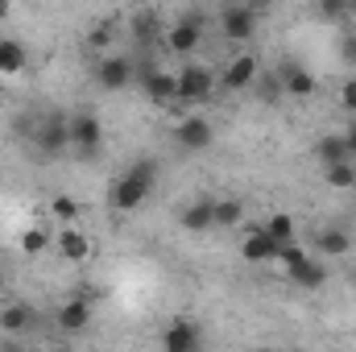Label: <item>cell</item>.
Listing matches in <instances>:
<instances>
[{
    "label": "cell",
    "instance_id": "cell-3",
    "mask_svg": "<svg viewBox=\"0 0 356 352\" xmlns=\"http://www.w3.org/2000/svg\"><path fill=\"white\" fill-rule=\"evenodd\" d=\"M99 141H104V125H99V116H91V112H75V116H71V150H75V158L95 162V158H99Z\"/></svg>",
    "mask_w": 356,
    "mask_h": 352
},
{
    "label": "cell",
    "instance_id": "cell-32",
    "mask_svg": "<svg viewBox=\"0 0 356 352\" xmlns=\"http://www.w3.org/2000/svg\"><path fill=\"white\" fill-rule=\"evenodd\" d=\"M340 58L356 67V29H344V38H340Z\"/></svg>",
    "mask_w": 356,
    "mask_h": 352
},
{
    "label": "cell",
    "instance_id": "cell-30",
    "mask_svg": "<svg viewBox=\"0 0 356 352\" xmlns=\"http://www.w3.org/2000/svg\"><path fill=\"white\" fill-rule=\"evenodd\" d=\"M50 211H54L58 220H79V203H75L71 195H58V199L50 203Z\"/></svg>",
    "mask_w": 356,
    "mask_h": 352
},
{
    "label": "cell",
    "instance_id": "cell-37",
    "mask_svg": "<svg viewBox=\"0 0 356 352\" xmlns=\"http://www.w3.org/2000/svg\"><path fill=\"white\" fill-rule=\"evenodd\" d=\"M4 286H8V278H4V269H0V294H4Z\"/></svg>",
    "mask_w": 356,
    "mask_h": 352
},
{
    "label": "cell",
    "instance_id": "cell-20",
    "mask_svg": "<svg viewBox=\"0 0 356 352\" xmlns=\"http://www.w3.org/2000/svg\"><path fill=\"white\" fill-rule=\"evenodd\" d=\"M29 63V50L17 38H0V75H21Z\"/></svg>",
    "mask_w": 356,
    "mask_h": 352
},
{
    "label": "cell",
    "instance_id": "cell-4",
    "mask_svg": "<svg viewBox=\"0 0 356 352\" xmlns=\"http://www.w3.org/2000/svg\"><path fill=\"white\" fill-rule=\"evenodd\" d=\"M175 79H178V99H182V104H203V99L216 91V83H220V79L211 75V67H203V63H186Z\"/></svg>",
    "mask_w": 356,
    "mask_h": 352
},
{
    "label": "cell",
    "instance_id": "cell-13",
    "mask_svg": "<svg viewBox=\"0 0 356 352\" xmlns=\"http://www.w3.org/2000/svg\"><path fill=\"white\" fill-rule=\"evenodd\" d=\"M241 253H245V262H249V265H266V262L277 257V241L269 237L266 228H253V232H245Z\"/></svg>",
    "mask_w": 356,
    "mask_h": 352
},
{
    "label": "cell",
    "instance_id": "cell-34",
    "mask_svg": "<svg viewBox=\"0 0 356 352\" xmlns=\"http://www.w3.org/2000/svg\"><path fill=\"white\" fill-rule=\"evenodd\" d=\"M344 145H348V158L356 162V120L348 125V129H344Z\"/></svg>",
    "mask_w": 356,
    "mask_h": 352
},
{
    "label": "cell",
    "instance_id": "cell-14",
    "mask_svg": "<svg viewBox=\"0 0 356 352\" xmlns=\"http://www.w3.org/2000/svg\"><path fill=\"white\" fill-rule=\"evenodd\" d=\"M286 278H290L294 286H302V290H319V286H327V265L307 253L298 265H290V269H286Z\"/></svg>",
    "mask_w": 356,
    "mask_h": 352
},
{
    "label": "cell",
    "instance_id": "cell-9",
    "mask_svg": "<svg viewBox=\"0 0 356 352\" xmlns=\"http://www.w3.org/2000/svg\"><path fill=\"white\" fill-rule=\"evenodd\" d=\"M257 75H261V63H257V54H236L228 67H224V75H220V91H245L257 83Z\"/></svg>",
    "mask_w": 356,
    "mask_h": 352
},
{
    "label": "cell",
    "instance_id": "cell-22",
    "mask_svg": "<svg viewBox=\"0 0 356 352\" xmlns=\"http://www.w3.org/2000/svg\"><path fill=\"white\" fill-rule=\"evenodd\" d=\"M311 154H315V162H319V166H332V162H344V158H348V145H344V133H332V137H319Z\"/></svg>",
    "mask_w": 356,
    "mask_h": 352
},
{
    "label": "cell",
    "instance_id": "cell-18",
    "mask_svg": "<svg viewBox=\"0 0 356 352\" xmlns=\"http://www.w3.org/2000/svg\"><path fill=\"white\" fill-rule=\"evenodd\" d=\"M29 328H33V307H25V303H4V307H0V332L21 336V332H29Z\"/></svg>",
    "mask_w": 356,
    "mask_h": 352
},
{
    "label": "cell",
    "instance_id": "cell-11",
    "mask_svg": "<svg viewBox=\"0 0 356 352\" xmlns=\"http://www.w3.org/2000/svg\"><path fill=\"white\" fill-rule=\"evenodd\" d=\"M199 328H195V319H175L166 332H162V349L166 352H195L199 349Z\"/></svg>",
    "mask_w": 356,
    "mask_h": 352
},
{
    "label": "cell",
    "instance_id": "cell-12",
    "mask_svg": "<svg viewBox=\"0 0 356 352\" xmlns=\"http://www.w3.org/2000/svg\"><path fill=\"white\" fill-rule=\"evenodd\" d=\"M54 323H58V332L79 336V332L91 323V303H88V298H71V303H63V307H58V315H54Z\"/></svg>",
    "mask_w": 356,
    "mask_h": 352
},
{
    "label": "cell",
    "instance_id": "cell-25",
    "mask_svg": "<svg viewBox=\"0 0 356 352\" xmlns=\"http://www.w3.org/2000/svg\"><path fill=\"white\" fill-rule=\"evenodd\" d=\"M46 249H50V228H25L21 232V253L25 257H38Z\"/></svg>",
    "mask_w": 356,
    "mask_h": 352
},
{
    "label": "cell",
    "instance_id": "cell-17",
    "mask_svg": "<svg viewBox=\"0 0 356 352\" xmlns=\"http://www.w3.org/2000/svg\"><path fill=\"white\" fill-rule=\"evenodd\" d=\"M348 249H353L348 228H319V232H315V253H323V257H344Z\"/></svg>",
    "mask_w": 356,
    "mask_h": 352
},
{
    "label": "cell",
    "instance_id": "cell-29",
    "mask_svg": "<svg viewBox=\"0 0 356 352\" xmlns=\"http://www.w3.org/2000/svg\"><path fill=\"white\" fill-rule=\"evenodd\" d=\"M253 88H261L257 95H261L266 104H273V99H282V95H286V91H282V79H277V75H269V79H261V75H257V83H253Z\"/></svg>",
    "mask_w": 356,
    "mask_h": 352
},
{
    "label": "cell",
    "instance_id": "cell-16",
    "mask_svg": "<svg viewBox=\"0 0 356 352\" xmlns=\"http://www.w3.org/2000/svg\"><path fill=\"white\" fill-rule=\"evenodd\" d=\"M54 245H58V257H63V262H88V253H91V241L79 232V228H71V224L58 232Z\"/></svg>",
    "mask_w": 356,
    "mask_h": 352
},
{
    "label": "cell",
    "instance_id": "cell-7",
    "mask_svg": "<svg viewBox=\"0 0 356 352\" xmlns=\"http://www.w3.org/2000/svg\"><path fill=\"white\" fill-rule=\"evenodd\" d=\"M199 42H203V13L178 17L175 25H170V33H166V46H170L175 54H195Z\"/></svg>",
    "mask_w": 356,
    "mask_h": 352
},
{
    "label": "cell",
    "instance_id": "cell-36",
    "mask_svg": "<svg viewBox=\"0 0 356 352\" xmlns=\"http://www.w3.org/2000/svg\"><path fill=\"white\" fill-rule=\"evenodd\" d=\"M245 4H253V8H269V4H277V0H245Z\"/></svg>",
    "mask_w": 356,
    "mask_h": 352
},
{
    "label": "cell",
    "instance_id": "cell-1",
    "mask_svg": "<svg viewBox=\"0 0 356 352\" xmlns=\"http://www.w3.org/2000/svg\"><path fill=\"white\" fill-rule=\"evenodd\" d=\"M154 186H158V162H154V158H141V162H133L124 175L112 182L108 203H112L116 211H137V207L149 199Z\"/></svg>",
    "mask_w": 356,
    "mask_h": 352
},
{
    "label": "cell",
    "instance_id": "cell-27",
    "mask_svg": "<svg viewBox=\"0 0 356 352\" xmlns=\"http://www.w3.org/2000/svg\"><path fill=\"white\" fill-rule=\"evenodd\" d=\"M112 38H116V29H112V21L104 17V21L88 33V46H91V50H112Z\"/></svg>",
    "mask_w": 356,
    "mask_h": 352
},
{
    "label": "cell",
    "instance_id": "cell-5",
    "mask_svg": "<svg viewBox=\"0 0 356 352\" xmlns=\"http://www.w3.org/2000/svg\"><path fill=\"white\" fill-rule=\"evenodd\" d=\"M211 141H216V129L207 116H182L175 125V145L182 154H203L211 150Z\"/></svg>",
    "mask_w": 356,
    "mask_h": 352
},
{
    "label": "cell",
    "instance_id": "cell-10",
    "mask_svg": "<svg viewBox=\"0 0 356 352\" xmlns=\"http://www.w3.org/2000/svg\"><path fill=\"white\" fill-rule=\"evenodd\" d=\"M141 88L154 104H175L178 99V79L170 71H158V67H145L141 71Z\"/></svg>",
    "mask_w": 356,
    "mask_h": 352
},
{
    "label": "cell",
    "instance_id": "cell-6",
    "mask_svg": "<svg viewBox=\"0 0 356 352\" xmlns=\"http://www.w3.org/2000/svg\"><path fill=\"white\" fill-rule=\"evenodd\" d=\"M220 29L228 42H249L257 33V8L253 4H228L220 13Z\"/></svg>",
    "mask_w": 356,
    "mask_h": 352
},
{
    "label": "cell",
    "instance_id": "cell-28",
    "mask_svg": "<svg viewBox=\"0 0 356 352\" xmlns=\"http://www.w3.org/2000/svg\"><path fill=\"white\" fill-rule=\"evenodd\" d=\"M302 257H307V249H302V245H298V241L290 237V241H282V245H277V257H273V262H277V265H286V269H290V265H298Z\"/></svg>",
    "mask_w": 356,
    "mask_h": 352
},
{
    "label": "cell",
    "instance_id": "cell-33",
    "mask_svg": "<svg viewBox=\"0 0 356 352\" xmlns=\"http://www.w3.org/2000/svg\"><path fill=\"white\" fill-rule=\"evenodd\" d=\"M340 108H344V112H353V116H356V79H348V83L340 88Z\"/></svg>",
    "mask_w": 356,
    "mask_h": 352
},
{
    "label": "cell",
    "instance_id": "cell-2",
    "mask_svg": "<svg viewBox=\"0 0 356 352\" xmlns=\"http://www.w3.org/2000/svg\"><path fill=\"white\" fill-rule=\"evenodd\" d=\"M33 145H38V154H46V158H63V154L71 150V116L46 112V116L33 125Z\"/></svg>",
    "mask_w": 356,
    "mask_h": 352
},
{
    "label": "cell",
    "instance_id": "cell-23",
    "mask_svg": "<svg viewBox=\"0 0 356 352\" xmlns=\"http://www.w3.org/2000/svg\"><path fill=\"white\" fill-rule=\"evenodd\" d=\"M323 178H327V186H336V191H353L356 186V162L353 158L332 162V166H323Z\"/></svg>",
    "mask_w": 356,
    "mask_h": 352
},
{
    "label": "cell",
    "instance_id": "cell-21",
    "mask_svg": "<svg viewBox=\"0 0 356 352\" xmlns=\"http://www.w3.org/2000/svg\"><path fill=\"white\" fill-rule=\"evenodd\" d=\"M245 220L241 199H211V228H236Z\"/></svg>",
    "mask_w": 356,
    "mask_h": 352
},
{
    "label": "cell",
    "instance_id": "cell-26",
    "mask_svg": "<svg viewBox=\"0 0 356 352\" xmlns=\"http://www.w3.org/2000/svg\"><path fill=\"white\" fill-rule=\"evenodd\" d=\"M261 228H266L269 237H273V241L282 245V241H290V237H294V216H286V211H277V216H269V220L261 224Z\"/></svg>",
    "mask_w": 356,
    "mask_h": 352
},
{
    "label": "cell",
    "instance_id": "cell-38",
    "mask_svg": "<svg viewBox=\"0 0 356 352\" xmlns=\"http://www.w3.org/2000/svg\"><path fill=\"white\" fill-rule=\"evenodd\" d=\"M348 21H356V0H353V8H348Z\"/></svg>",
    "mask_w": 356,
    "mask_h": 352
},
{
    "label": "cell",
    "instance_id": "cell-19",
    "mask_svg": "<svg viewBox=\"0 0 356 352\" xmlns=\"http://www.w3.org/2000/svg\"><path fill=\"white\" fill-rule=\"evenodd\" d=\"M178 224H182L186 232H207V228H211V199L186 203V207L178 211Z\"/></svg>",
    "mask_w": 356,
    "mask_h": 352
},
{
    "label": "cell",
    "instance_id": "cell-24",
    "mask_svg": "<svg viewBox=\"0 0 356 352\" xmlns=\"http://www.w3.org/2000/svg\"><path fill=\"white\" fill-rule=\"evenodd\" d=\"M348 8H353V0H315L319 21H327V25H344L348 21Z\"/></svg>",
    "mask_w": 356,
    "mask_h": 352
},
{
    "label": "cell",
    "instance_id": "cell-35",
    "mask_svg": "<svg viewBox=\"0 0 356 352\" xmlns=\"http://www.w3.org/2000/svg\"><path fill=\"white\" fill-rule=\"evenodd\" d=\"M8 13H13V0H0V21H4Z\"/></svg>",
    "mask_w": 356,
    "mask_h": 352
},
{
    "label": "cell",
    "instance_id": "cell-15",
    "mask_svg": "<svg viewBox=\"0 0 356 352\" xmlns=\"http://www.w3.org/2000/svg\"><path fill=\"white\" fill-rule=\"evenodd\" d=\"M277 79H282V91L286 95H294V99H307V95H315V75L307 71V67H298V63H286L282 71H277Z\"/></svg>",
    "mask_w": 356,
    "mask_h": 352
},
{
    "label": "cell",
    "instance_id": "cell-8",
    "mask_svg": "<svg viewBox=\"0 0 356 352\" xmlns=\"http://www.w3.org/2000/svg\"><path fill=\"white\" fill-rule=\"evenodd\" d=\"M133 63L124 58V54H104L99 58V67H95V83L104 91H124V88H133Z\"/></svg>",
    "mask_w": 356,
    "mask_h": 352
},
{
    "label": "cell",
    "instance_id": "cell-31",
    "mask_svg": "<svg viewBox=\"0 0 356 352\" xmlns=\"http://www.w3.org/2000/svg\"><path fill=\"white\" fill-rule=\"evenodd\" d=\"M154 29H158V25H154V17H149V13H137V17H133V38H137V42H141V38L149 42V38H154Z\"/></svg>",
    "mask_w": 356,
    "mask_h": 352
}]
</instances>
